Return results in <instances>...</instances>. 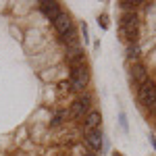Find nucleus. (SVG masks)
<instances>
[{"label":"nucleus","mask_w":156,"mask_h":156,"mask_svg":"<svg viewBox=\"0 0 156 156\" xmlns=\"http://www.w3.org/2000/svg\"><path fill=\"white\" fill-rule=\"evenodd\" d=\"M115 23L131 98L156 135V0L117 2Z\"/></svg>","instance_id":"obj_2"},{"label":"nucleus","mask_w":156,"mask_h":156,"mask_svg":"<svg viewBox=\"0 0 156 156\" xmlns=\"http://www.w3.org/2000/svg\"><path fill=\"white\" fill-rule=\"evenodd\" d=\"M85 27L65 2L0 0V156H102Z\"/></svg>","instance_id":"obj_1"}]
</instances>
